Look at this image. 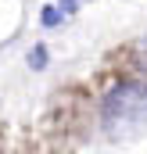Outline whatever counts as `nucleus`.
Segmentation results:
<instances>
[{
    "instance_id": "obj_4",
    "label": "nucleus",
    "mask_w": 147,
    "mask_h": 154,
    "mask_svg": "<svg viewBox=\"0 0 147 154\" xmlns=\"http://www.w3.org/2000/svg\"><path fill=\"white\" fill-rule=\"evenodd\" d=\"M39 65H47V50H43V47L33 50V68H39Z\"/></svg>"
},
{
    "instance_id": "obj_3",
    "label": "nucleus",
    "mask_w": 147,
    "mask_h": 154,
    "mask_svg": "<svg viewBox=\"0 0 147 154\" xmlns=\"http://www.w3.org/2000/svg\"><path fill=\"white\" fill-rule=\"evenodd\" d=\"M136 61H140V68H147V36L136 43Z\"/></svg>"
},
{
    "instance_id": "obj_1",
    "label": "nucleus",
    "mask_w": 147,
    "mask_h": 154,
    "mask_svg": "<svg viewBox=\"0 0 147 154\" xmlns=\"http://www.w3.org/2000/svg\"><path fill=\"white\" fill-rule=\"evenodd\" d=\"M101 125L111 143H133L147 133V82H115L101 100Z\"/></svg>"
},
{
    "instance_id": "obj_5",
    "label": "nucleus",
    "mask_w": 147,
    "mask_h": 154,
    "mask_svg": "<svg viewBox=\"0 0 147 154\" xmlns=\"http://www.w3.org/2000/svg\"><path fill=\"white\" fill-rule=\"evenodd\" d=\"M79 7V0H61V14H68V11H75Z\"/></svg>"
},
{
    "instance_id": "obj_2",
    "label": "nucleus",
    "mask_w": 147,
    "mask_h": 154,
    "mask_svg": "<svg viewBox=\"0 0 147 154\" xmlns=\"http://www.w3.org/2000/svg\"><path fill=\"white\" fill-rule=\"evenodd\" d=\"M39 18H43V25H54V22L61 18V7H43V11H39Z\"/></svg>"
}]
</instances>
